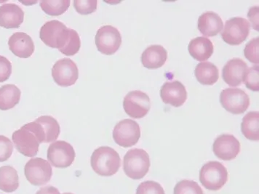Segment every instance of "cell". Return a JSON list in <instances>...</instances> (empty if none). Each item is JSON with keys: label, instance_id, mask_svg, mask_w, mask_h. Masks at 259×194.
Masks as SVG:
<instances>
[{"label": "cell", "instance_id": "cell-1", "mask_svg": "<svg viewBox=\"0 0 259 194\" xmlns=\"http://www.w3.org/2000/svg\"><path fill=\"white\" fill-rule=\"evenodd\" d=\"M13 141L18 152L25 157H35L39 152V144L46 142V135L40 124L30 122L13 132Z\"/></svg>", "mask_w": 259, "mask_h": 194}, {"label": "cell", "instance_id": "cell-2", "mask_svg": "<svg viewBox=\"0 0 259 194\" xmlns=\"http://www.w3.org/2000/svg\"><path fill=\"white\" fill-rule=\"evenodd\" d=\"M91 167L98 175L109 177L115 175L121 165L119 154L112 148L101 147L96 149L91 156Z\"/></svg>", "mask_w": 259, "mask_h": 194}, {"label": "cell", "instance_id": "cell-3", "mask_svg": "<svg viewBox=\"0 0 259 194\" xmlns=\"http://www.w3.org/2000/svg\"><path fill=\"white\" fill-rule=\"evenodd\" d=\"M150 165L149 154L143 149H131L124 155L123 170L130 178L134 180L142 179L149 172Z\"/></svg>", "mask_w": 259, "mask_h": 194}, {"label": "cell", "instance_id": "cell-4", "mask_svg": "<svg viewBox=\"0 0 259 194\" xmlns=\"http://www.w3.org/2000/svg\"><path fill=\"white\" fill-rule=\"evenodd\" d=\"M227 169L219 162H209L202 166L200 171V181L205 188L219 190L228 180Z\"/></svg>", "mask_w": 259, "mask_h": 194}, {"label": "cell", "instance_id": "cell-5", "mask_svg": "<svg viewBox=\"0 0 259 194\" xmlns=\"http://www.w3.org/2000/svg\"><path fill=\"white\" fill-rule=\"evenodd\" d=\"M250 23L243 18H230L226 21L222 34L223 40L230 45H239L244 42L249 35Z\"/></svg>", "mask_w": 259, "mask_h": 194}, {"label": "cell", "instance_id": "cell-6", "mask_svg": "<svg viewBox=\"0 0 259 194\" xmlns=\"http://www.w3.org/2000/svg\"><path fill=\"white\" fill-rule=\"evenodd\" d=\"M95 41L99 52L106 56H112L120 47L122 36L117 28L106 25L98 30Z\"/></svg>", "mask_w": 259, "mask_h": 194}, {"label": "cell", "instance_id": "cell-7", "mask_svg": "<svg viewBox=\"0 0 259 194\" xmlns=\"http://www.w3.org/2000/svg\"><path fill=\"white\" fill-rule=\"evenodd\" d=\"M141 137L140 126L133 119H123L114 127L113 138L119 147L130 148L136 145Z\"/></svg>", "mask_w": 259, "mask_h": 194}, {"label": "cell", "instance_id": "cell-8", "mask_svg": "<svg viewBox=\"0 0 259 194\" xmlns=\"http://www.w3.org/2000/svg\"><path fill=\"white\" fill-rule=\"evenodd\" d=\"M24 174L28 181L33 185L40 186L51 180L53 175L52 167L46 159H30L24 167Z\"/></svg>", "mask_w": 259, "mask_h": 194}, {"label": "cell", "instance_id": "cell-9", "mask_svg": "<svg viewBox=\"0 0 259 194\" xmlns=\"http://www.w3.org/2000/svg\"><path fill=\"white\" fill-rule=\"evenodd\" d=\"M48 159L56 168L70 167L75 159L74 148L64 140L53 142L48 149Z\"/></svg>", "mask_w": 259, "mask_h": 194}, {"label": "cell", "instance_id": "cell-10", "mask_svg": "<svg viewBox=\"0 0 259 194\" xmlns=\"http://www.w3.org/2000/svg\"><path fill=\"white\" fill-rule=\"evenodd\" d=\"M220 102L227 112L233 114H243L250 106L249 96L238 88L223 89L220 94Z\"/></svg>", "mask_w": 259, "mask_h": 194}, {"label": "cell", "instance_id": "cell-11", "mask_svg": "<svg viewBox=\"0 0 259 194\" xmlns=\"http://www.w3.org/2000/svg\"><path fill=\"white\" fill-rule=\"evenodd\" d=\"M123 108L129 117L134 119H142L150 110V99L147 93L142 91H131L124 98Z\"/></svg>", "mask_w": 259, "mask_h": 194}, {"label": "cell", "instance_id": "cell-12", "mask_svg": "<svg viewBox=\"0 0 259 194\" xmlns=\"http://www.w3.org/2000/svg\"><path fill=\"white\" fill-rule=\"evenodd\" d=\"M52 77L56 84L61 87L74 85L79 77L77 65L69 59H62L54 64L52 69Z\"/></svg>", "mask_w": 259, "mask_h": 194}, {"label": "cell", "instance_id": "cell-13", "mask_svg": "<svg viewBox=\"0 0 259 194\" xmlns=\"http://www.w3.org/2000/svg\"><path fill=\"white\" fill-rule=\"evenodd\" d=\"M240 142L232 135H219L212 146L214 154L219 159L224 161L235 159L240 152Z\"/></svg>", "mask_w": 259, "mask_h": 194}, {"label": "cell", "instance_id": "cell-14", "mask_svg": "<svg viewBox=\"0 0 259 194\" xmlns=\"http://www.w3.org/2000/svg\"><path fill=\"white\" fill-rule=\"evenodd\" d=\"M163 103L174 107H181L187 101V92L185 86L179 81L166 82L160 89Z\"/></svg>", "mask_w": 259, "mask_h": 194}, {"label": "cell", "instance_id": "cell-15", "mask_svg": "<svg viewBox=\"0 0 259 194\" xmlns=\"http://www.w3.org/2000/svg\"><path fill=\"white\" fill-rule=\"evenodd\" d=\"M247 69V65L243 60L238 58L230 60L224 66L222 71L224 82L230 87L241 85Z\"/></svg>", "mask_w": 259, "mask_h": 194}, {"label": "cell", "instance_id": "cell-16", "mask_svg": "<svg viewBox=\"0 0 259 194\" xmlns=\"http://www.w3.org/2000/svg\"><path fill=\"white\" fill-rule=\"evenodd\" d=\"M8 45L10 51L21 59H28L34 52V41L26 33H14L10 37Z\"/></svg>", "mask_w": 259, "mask_h": 194}, {"label": "cell", "instance_id": "cell-17", "mask_svg": "<svg viewBox=\"0 0 259 194\" xmlns=\"http://www.w3.org/2000/svg\"><path fill=\"white\" fill-rule=\"evenodd\" d=\"M24 12L16 4L3 5L0 7V26L6 29H18L24 22Z\"/></svg>", "mask_w": 259, "mask_h": 194}, {"label": "cell", "instance_id": "cell-18", "mask_svg": "<svg viewBox=\"0 0 259 194\" xmlns=\"http://www.w3.org/2000/svg\"><path fill=\"white\" fill-rule=\"evenodd\" d=\"M80 47V38L75 30L66 27L61 31L56 45L60 52L65 56H72L79 52Z\"/></svg>", "mask_w": 259, "mask_h": 194}, {"label": "cell", "instance_id": "cell-19", "mask_svg": "<svg viewBox=\"0 0 259 194\" xmlns=\"http://www.w3.org/2000/svg\"><path fill=\"white\" fill-rule=\"evenodd\" d=\"M224 24L222 18L217 13L208 11L201 15L197 28L201 34L205 36H215L222 32Z\"/></svg>", "mask_w": 259, "mask_h": 194}, {"label": "cell", "instance_id": "cell-20", "mask_svg": "<svg viewBox=\"0 0 259 194\" xmlns=\"http://www.w3.org/2000/svg\"><path fill=\"white\" fill-rule=\"evenodd\" d=\"M167 59V52L165 47L158 44L149 46L142 55V63L149 69H157L165 65Z\"/></svg>", "mask_w": 259, "mask_h": 194}, {"label": "cell", "instance_id": "cell-21", "mask_svg": "<svg viewBox=\"0 0 259 194\" xmlns=\"http://www.w3.org/2000/svg\"><path fill=\"white\" fill-rule=\"evenodd\" d=\"M188 50L193 59L198 61H205L211 57L214 47L208 38L199 36L190 41Z\"/></svg>", "mask_w": 259, "mask_h": 194}, {"label": "cell", "instance_id": "cell-22", "mask_svg": "<svg viewBox=\"0 0 259 194\" xmlns=\"http://www.w3.org/2000/svg\"><path fill=\"white\" fill-rule=\"evenodd\" d=\"M65 28H66V25L61 21L56 20L48 21L41 26L39 37L48 47L56 48L60 34Z\"/></svg>", "mask_w": 259, "mask_h": 194}, {"label": "cell", "instance_id": "cell-23", "mask_svg": "<svg viewBox=\"0 0 259 194\" xmlns=\"http://www.w3.org/2000/svg\"><path fill=\"white\" fill-rule=\"evenodd\" d=\"M197 81L203 85H213L219 78L218 68L210 62L200 63L194 71Z\"/></svg>", "mask_w": 259, "mask_h": 194}, {"label": "cell", "instance_id": "cell-24", "mask_svg": "<svg viewBox=\"0 0 259 194\" xmlns=\"http://www.w3.org/2000/svg\"><path fill=\"white\" fill-rule=\"evenodd\" d=\"M21 92L15 84H6L0 87V110L13 109L18 104Z\"/></svg>", "mask_w": 259, "mask_h": 194}, {"label": "cell", "instance_id": "cell-25", "mask_svg": "<svg viewBox=\"0 0 259 194\" xmlns=\"http://www.w3.org/2000/svg\"><path fill=\"white\" fill-rule=\"evenodd\" d=\"M19 187L17 171L11 166L0 167V190L6 193L16 191Z\"/></svg>", "mask_w": 259, "mask_h": 194}, {"label": "cell", "instance_id": "cell-26", "mask_svg": "<svg viewBox=\"0 0 259 194\" xmlns=\"http://www.w3.org/2000/svg\"><path fill=\"white\" fill-rule=\"evenodd\" d=\"M259 114L258 112H250L242 119L241 130L247 139L253 141L259 140Z\"/></svg>", "mask_w": 259, "mask_h": 194}, {"label": "cell", "instance_id": "cell-27", "mask_svg": "<svg viewBox=\"0 0 259 194\" xmlns=\"http://www.w3.org/2000/svg\"><path fill=\"white\" fill-rule=\"evenodd\" d=\"M40 124L46 135V142H55L57 140L61 132V128L58 121L51 116H41L36 119Z\"/></svg>", "mask_w": 259, "mask_h": 194}, {"label": "cell", "instance_id": "cell-28", "mask_svg": "<svg viewBox=\"0 0 259 194\" xmlns=\"http://www.w3.org/2000/svg\"><path fill=\"white\" fill-rule=\"evenodd\" d=\"M41 10L51 16H59L64 14L70 6L69 0H41Z\"/></svg>", "mask_w": 259, "mask_h": 194}, {"label": "cell", "instance_id": "cell-29", "mask_svg": "<svg viewBox=\"0 0 259 194\" xmlns=\"http://www.w3.org/2000/svg\"><path fill=\"white\" fill-rule=\"evenodd\" d=\"M174 194H204L200 185L192 180H184L178 182Z\"/></svg>", "mask_w": 259, "mask_h": 194}, {"label": "cell", "instance_id": "cell-30", "mask_svg": "<svg viewBox=\"0 0 259 194\" xmlns=\"http://www.w3.org/2000/svg\"><path fill=\"white\" fill-rule=\"evenodd\" d=\"M258 69V65L249 68L243 79V82L247 88L257 92L259 90Z\"/></svg>", "mask_w": 259, "mask_h": 194}, {"label": "cell", "instance_id": "cell-31", "mask_svg": "<svg viewBox=\"0 0 259 194\" xmlns=\"http://www.w3.org/2000/svg\"><path fill=\"white\" fill-rule=\"evenodd\" d=\"M258 47L259 38L256 37L249 41L244 50L245 58L254 64L258 65L259 63Z\"/></svg>", "mask_w": 259, "mask_h": 194}, {"label": "cell", "instance_id": "cell-32", "mask_svg": "<svg viewBox=\"0 0 259 194\" xmlns=\"http://www.w3.org/2000/svg\"><path fill=\"white\" fill-rule=\"evenodd\" d=\"M136 194H165V190L158 182L148 180L138 186Z\"/></svg>", "mask_w": 259, "mask_h": 194}, {"label": "cell", "instance_id": "cell-33", "mask_svg": "<svg viewBox=\"0 0 259 194\" xmlns=\"http://www.w3.org/2000/svg\"><path fill=\"white\" fill-rule=\"evenodd\" d=\"M98 2L96 0H74V7L76 11L81 15H89L96 12Z\"/></svg>", "mask_w": 259, "mask_h": 194}, {"label": "cell", "instance_id": "cell-34", "mask_svg": "<svg viewBox=\"0 0 259 194\" xmlns=\"http://www.w3.org/2000/svg\"><path fill=\"white\" fill-rule=\"evenodd\" d=\"M13 152L11 140L4 135H0V162H6L11 158Z\"/></svg>", "mask_w": 259, "mask_h": 194}, {"label": "cell", "instance_id": "cell-35", "mask_svg": "<svg viewBox=\"0 0 259 194\" xmlns=\"http://www.w3.org/2000/svg\"><path fill=\"white\" fill-rule=\"evenodd\" d=\"M12 74V64L9 60L0 56V82L8 80Z\"/></svg>", "mask_w": 259, "mask_h": 194}, {"label": "cell", "instance_id": "cell-36", "mask_svg": "<svg viewBox=\"0 0 259 194\" xmlns=\"http://www.w3.org/2000/svg\"><path fill=\"white\" fill-rule=\"evenodd\" d=\"M249 13L253 16V17L252 16H248V18H250V21H251L252 24H253V29L257 30L258 31V7H253L249 11Z\"/></svg>", "mask_w": 259, "mask_h": 194}, {"label": "cell", "instance_id": "cell-37", "mask_svg": "<svg viewBox=\"0 0 259 194\" xmlns=\"http://www.w3.org/2000/svg\"><path fill=\"white\" fill-rule=\"evenodd\" d=\"M36 194H61L59 190L55 187L48 185V186L41 188L36 192Z\"/></svg>", "mask_w": 259, "mask_h": 194}, {"label": "cell", "instance_id": "cell-38", "mask_svg": "<svg viewBox=\"0 0 259 194\" xmlns=\"http://www.w3.org/2000/svg\"><path fill=\"white\" fill-rule=\"evenodd\" d=\"M63 194H73V193H63Z\"/></svg>", "mask_w": 259, "mask_h": 194}]
</instances>
